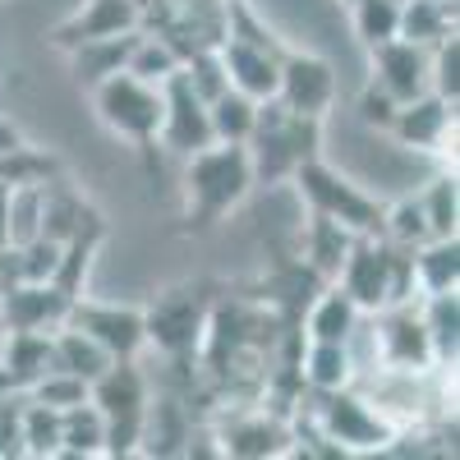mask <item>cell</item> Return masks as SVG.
I'll use <instances>...</instances> for the list:
<instances>
[{"instance_id":"52a82bcc","label":"cell","mask_w":460,"mask_h":460,"mask_svg":"<svg viewBox=\"0 0 460 460\" xmlns=\"http://www.w3.org/2000/svg\"><path fill=\"white\" fill-rule=\"evenodd\" d=\"M143 332L147 341L166 355H189L208 332V309L199 290H166L157 295V304L143 314Z\"/></svg>"},{"instance_id":"8992f818","label":"cell","mask_w":460,"mask_h":460,"mask_svg":"<svg viewBox=\"0 0 460 460\" xmlns=\"http://www.w3.org/2000/svg\"><path fill=\"white\" fill-rule=\"evenodd\" d=\"M162 129H157V143L189 157V152H199L212 143V125H208V102L194 93L189 84V74L175 69L171 79L162 84Z\"/></svg>"},{"instance_id":"d6986e66","label":"cell","mask_w":460,"mask_h":460,"mask_svg":"<svg viewBox=\"0 0 460 460\" xmlns=\"http://www.w3.org/2000/svg\"><path fill=\"white\" fill-rule=\"evenodd\" d=\"M304 382L323 396V392H341V387H355V359L341 341H309L299 364Z\"/></svg>"},{"instance_id":"484cf974","label":"cell","mask_w":460,"mask_h":460,"mask_svg":"<svg viewBox=\"0 0 460 460\" xmlns=\"http://www.w3.org/2000/svg\"><path fill=\"white\" fill-rule=\"evenodd\" d=\"M350 244H355V230H345L341 221L314 212V226H309V267L318 277H336L345 253H350Z\"/></svg>"},{"instance_id":"6da1fadb","label":"cell","mask_w":460,"mask_h":460,"mask_svg":"<svg viewBox=\"0 0 460 460\" xmlns=\"http://www.w3.org/2000/svg\"><path fill=\"white\" fill-rule=\"evenodd\" d=\"M253 184V162L249 143H208L199 152H189L184 166V194H189V217L199 226H212L226 217Z\"/></svg>"},{"instance_id":"d590c367","label":"cell","mask_w":460,"mask_h":460,"mask_svg":"<svg viewBox=\"0 0 460 460\" xmlns=\"http://www.w3.org/2000/svg\"><path fill=\"white\" fill-rule=\"evenodd\" d=\"M396 111H401V102H396L387 88H382V84L368 79V88L359 93V120H364L368 129H392Z\"/></svg>"},{"instance_id":"74e56055","label":"cell","mask_w":460,"mask_h":460,"mask_svg":"<svg viewBox=\"0 0 460 460\" xmlns=\"http://www.w3.org/2000/svg\"><path fill=\"white\" fill-rule=\"evenodd\" d=\"M23 138H19V129H10L5 120H0V157H5V152H14Z\"/></svg>"},{"instance_id":"8fae6325","label":"cell","mask_w":460,"mask_h":460,"mask_svg":"<svg viewBox=\"0 0 460 460\" xmlns=\"http://www.w3.org/2000/svg\"><path fill=\"white\" fill-rule=\"evenodd\" d=\"M221 74H226V88H235L253 102H272L277 97V79H281V60L267 51L253 37H226L217 47Z\"/></svg>"},{"instance_id":"9a60e30c","label":"cell","mask_w":460,"mask_h":460,"mask_svg":"<svg viewBox=\"0 0 460 460\" xmlns=\"http://www.w3.org/2000/svg\"><path fill=\"white\" fill-rule=\"evenodd\" d=\"M88 401L111 419V414H143L147 410V377L129 364V359H115L102 377L88 382Z\"/></svg>"},{"instance_id":"5b68a950","label":"cell","mask_w":460,"mask_h":460,"mask_svg":"<svg viewBox=\"0 0 460 460\" xmlns=\"http://www.w3.org/2000/svg\"><path fill=\"white\" fill-rule=\"evenodd\" d=\"M373 345H377V368H401V373H433V345L424 332V318L414 304H392L373 314Z\"/></svg>"},{"instance_id":"e0dca14e","label":"cell","mask_w":460,"mask_h":460,"mask_svg":"<svg viewBox=\"0 0 460 460\" xmlns=\"http://www.w3.org/2000/svg\"><path fill=\"white\" fill-rule=\"evenodd\" d=\"M419 318H424V332H429L438 368H456V345H460V299H456V290L424 295Z\"/></svg>"},{"instance_id":"cb8c5ba5","label":"cell","mask_w":460,"mask_h":460,"mask_svg":"<svg viewBox=\"0 0 460 460\" xmlns=\"http://www.w3.org/2000/svg\"><path fill=\"white\" fill-rule=\"evenodd\" d=\"M447 32H456V5L451 0H401V37L405 42L433 47Z\"/></svg>"},{"instance_id":"1f68e13d","label":"cell","mask_w":460,"mask_h":460,"mask_svg":"<svg viewBox=\"0 0 460 460\" xmlns=\"http://www.w3.org/2000/svg\"><path fill=\"white\" fill-rule=\"evenodd\" d=\"M429 88L447 102H456V93H460V37L456 32L438 37L429 47Z\"/></svg>"},{"instance_id":"4dcf8cb0","label":"cell","mask_w":460,"mask_h":460,"mask_svg":"<svg viewBox=\"0 0 460 460\" xmlns=\"http://www.w3.org/2000/svg\"><path fill=\"white\" fill-rule=\"evenodd\" d=\"M377 230H387V244H396V249H419L424 240H433L419 199H401L392 212H382V226Z\"/></svg>"},{"instance_id":"4fadbf2b","label":"cell","mask_w":460,"mask_h":460,"mask_svg":"<svg viewBox=\"0 0 460 460\" xmlns=\"http://www.w3.org/2000/svg\"><path fill=\"white\" fill-rule=\"evenodd\" d=\"M405 147H424V152H438L451 134H456V102L438 97V93H424L414 102H401L392 129Z\"/></svg>"},{"instance_id":"ba28073f","label":"cell","mask_w":460,"mask_h":460,"mask_svg":"<svg viewBox=\"0 0 460 460\" xmlns=\"http://www.w3.org/2000/svg\"><path fill=\"white\" fill-rule=\"evenodd\" d=\"M74 295L56 281H10L0 286V327L5 332H56L69 318Z\"/></svg>"},{"instance_id":"2e32d148","label":"cell","mask_w":460,"mask_h":460,"mask_svg":"<svg viewBox=\"0 0 460 460\" xmlns=\"http://www.w3.org/2000/svg\"><path fill=\"white\" fill-rule=\"evenodd\" d=\"M0 364H5V373H10L14 387L28 392L37 377L56 368L51 332H5V341H0Z\"/></svg>"},{"instance_id":"9c48e42d","label":"cell","mask_w":460,"mask_h":460,"mask_svg":"<svg viewBox=\"0 0 460 460\" xmlns=\"http://www.w3.org/2000/svg\"><path fill=\"white\" fill-rule=\"evenodd\" d=\"M65 323L79 327V332H88L102 350H111L115 359H134L143 345H147L143 314H138V309H120V304H88V299L74 295Z\"/></svg>"},{"instance_id":"4316f807","label":"cell","mask_w":460,"mask_h":460,"mask_svg":"<svg viewBox=\"0 0 460 460\" xmlns=\"http://www.w3.org/2000/svg\"><path fill=\"white\" fill-rule=\"evenodd\" d=\"M19 438H23V456H47V460H56V456H60V410L23 396Z\"/></svg>"},{"instance_id":"ac0fdd59","label":"cell","mask_w":460,"mask_h":460,"mask_svg":"<svg viewBox=\"0 0 460 460\" xmlns=\"http://www.w3.org/2000/svg\"><path fill=\"white\" fill-rule=\"evenodd\" d=\"M414 262V286L419 295H433V290H456L460 286V240H424L419 249H410Z\"/></svg>"},{"instance_id":"d6a6232c","label":"cell","mask_w":460,"mask_h":460,"mask_svg":"<svg viewBox=\"0 0 460 460\" xmlns=\"http://www.w3.org/2000/svg\"><path fill=\"white\" fill-rule=\"evenodd\" d=\"M419 208H424V221H429V235H433V240L456 235V175H438V180L424 189Z\"/></svg>"},{"instance_id":"ffe728a7","label":"cell","mask_w":460,"mask_h":460,"mask_svg":"<svg viewBox=\"0 0 460 460\" xmlns=\"http://www.w3.org/2000/svg\"><path fill=\"white\" fill-rule=\"evenodd\" d=\"M51 345H56V368H65V373H74V377H84V382L102 377V373L115 364L111 350H102V345H97L88 332L69 327V323H60V327L51 332Z\"/></svg>"},{"instance_id":"30bf717a","label":"cell","mask_w":460,"mask_h":460,"mask_svg":"<svg viewBox=\"0 0 460 460\" xmlns=\"http://www.w3.org/2000/svg\"><path fill=\"white\" fill-rule=\"evenodd\" d=\"M336 97V74L327 60L318 56H286L281 60V79H277V102L290 115H304V120H323L332 111Z\"/></svg>"},{"instance_id":"44dd1931","label":"cell","mask_w":460,"mask_h":460,"mask_svg":"<svg viewBox=\"0 0 460 460\" xmlns=\"http://www.w3.org/2000/svg\"><path fill=\"white\" fill-rule=\"evenodd\" d=\"M60 456H106V414L93 401L60 410Z\"/></svg>"},{"instance_id":"603a6c76","label":"cell","mask_w":460,"mask_h":460,"mask_svg":"<svg viewBox=\"0 0 460 460\" xmlns=\"http://www.w3.org/2000/svg\"><path fill=\"white\" fill-rule=\"evenodd\" d=\"M359 318H364V309L345 295L341 286H332V290H323L318 299H314V309H309V341H341L345 345V336H350L355 327H359Z\"/></svg>"},{"instance_id":"f546056e","label":"cell","mask_w":460,"mask_h":460,"mask_svg":"<svg viewBox=\"0 0 460 460\" xmlns=\"http://www.w3.org/2000/svg\"><path fill=\"white\" fill-rule=\"evenodd\" d=\"M355 5V37L373 51L401 37V0H350Z\"/></svg>"},{"instance_id":"7402d4cb","label":"cell","mask_w":460,"mask_h":460,"mask_svg":"<svg viewBox=\"0 0 460 460\" xmlns=\"http://www.w3.org/2000/svg\"><path fill=\"white\" fill-rule=\"evenodd\" d=\"M208 125H212V143H249L258 125V102L235 88H221L208 102Z\"/></svg>"},{"instance_id":"277c9868","label":"cell","mask_w":460,"mask_h":460,"mask_svg":"<svg viewBox=\"0 0 460 460\" xmlns=\"http://www.w3.org/2000/svg\"><path fill=\"white\" fill-rule=\"evenodd\" d=\"M290 175H295L299 194L309 199V208H314L318 217L341 221L345 230H355V235H377V226H382V208L364 194V189H355L350 180H341L332 166H323L318 157H304Z\"/></svg>"},{"instance_id":"8d00e7d4","label":"cell","mask_w":460,"mask_h":460,"mask_svg":"<svg viewBox=\"0 0 460 460\" xmlns=\"http://www.w3.org/2000/svg\"><path fill=\"white\" fill-rule=\"evenodd\" d=\"M19 414H23V392H5L0 396V456H23Z\"/></svg>"},{"instance_id":"836d02e7","label":"cell","mask_w":460,"mask_h":460,"mask_svg":"<svg viewBox=\"0 0 460 460\" xmlns=\"http://www.w3.org/2000/svg\"><path fill=\"white\" fill-rule=\"evenodd\" d=\"M23 396H28V401H42V405H51V410H69V405H84V401H88V382L74 377V373H65V368H51V373L37 377Z\"/></svg>"},{"instance_id":"7a4b0ae2","label":"cell","mask_w":460,"mask_h":460,"mask_svg":"<svg viewBox=\"0 0 460 460\" xmlns=\"http://www.w3.org/2000/svg\"><path fill=\"white\" fill-rule=\"evenodd\" d=\"M93 102H97V115L111 134H120L138 147L157 143V129H162V84H147V79H134L129 69H115L106 74L102 84H93Z\"/></svg>"},{"instance_id":"7c38bea8","label":"cell","mask_w":460,"mask_h":460,"mask_svg":"<svg viewBox=\"0 0 460 460\" xmlns=\"http://www.w3.org/2000/svg\"><path fill=\"white\" fill-rule=\"evenodd\" d=\"M373 84H382L396 102H414L433 93L429 88V47L392 37V42L373 47Z\"/></svg>"},{"instance_id":"e575fe53","label":"cell","mask_w":460,"mask_h":460,"mask_svg":"<svg viewBox=\"0 0 460 460\" xmlns=\"http://www.w3.org/2000/svg\"><path fill=\"white\" fill-rule=\"evenodd\" d=\"M51 171H56V162L42 157V152H32V147H23V143L0 157V180L5 184H51Z\"/></svg>"},{"instance_id":"f1b7e54d","label":"cell","mask_w":460,"mask_h":460,"mask_svg":"<svg viewBox=\"0 0 460 460\" xmlns=\"http://www.w3.org/2000/svg\"><path fill=\"white\" fill-rule=\"evenodd\" d=\"M180 51L166 42V37H134V47H129V60L125 69L134 74V79H147V84H166L171 74L180 69Z\"/></svg>"},{"instance_id":"5bb4252c","label":"cell","mask_w":460,"mask_h":460,"mask_svg":"<svg viewBox=\"0 0 460 460\" xmlns=\"http://www.w3.org/2000/svg\"><path fill=\"white\" fill-rule=\"evenodd\" d=\"M138 0H88V5L74 14L56 42L69 51L79 42H97V37H120V32H134L138 28Z\"/></svg>"},{"instance_id":"83f0119b","label":"cell","mask_w":460,"mask_h":460,"mask_svg":"<svg viewBox=\"0 0 460 460\" xmlns=\"http://www.w3.org/2000/svg\"><path fill=\"white\" fill-rule=\"evenodd\" d=\"M277 451H286V433L272 419H240L221 438V456H277Z\"/></svg>"},{"instance_id":"d4e9b609","label":"cell","mask_w":460,"mask_h":460,"mask_svg":"<svg viewBox=\"0 0 460 460\" xmlns=\"http://www.w3.org/2000/svg\"><path fill=\"white\" fill-rule=\"evenodd\" d=\"M134 37H138V28H134V32H120V37H97V42H79V47H69L74 69H79V79H84V84H102L106 74L125 69Z\"/></svg>"},{"instance_id":"3957f363","label":"cell","mask_w":460,"mask_h":460,"mask_svg":"<svg viewBox=\"0 0 460 460\" xmlns=\"http://www.w3.org/2000/svg\"><path fill=\"white\" fill-rule=\"evenodd\" d=\"M318 429H323V442H332L336 456H368V451H387L396 442L392 424L382 419L364 392L355 387H341V392H323V405H318Z\"/></svg>"}]
</instances>
